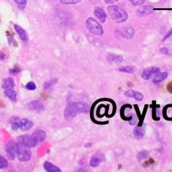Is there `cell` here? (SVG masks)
<instances>
[{
  "label": "cell",
  "mask_w": 172,
  "mask_h": 172,
  "mask_svg": "<svg viewBox=\"0 0 172 172\" xmlns=\"http://www.w3.org/2000/svg\"><path fill=\"white\" fill-rule=\"evenodd\" d=\"M75 104L78 108V112L79 113H87L89 112L90 106L89 105L83 102H75Z\"/></svg>",
  "instance_id": "obj_16"
},
{
  "label": "cell",
  "mask_w": 172,
  "mask_h": 172,
  "mask_svg": "<svg viewBox=\"0 0 172 172\" xmlns=\"http://www.w3.org/2000/svg\"><path fill=\"white\" fill-rule=\"evenodd\" d=\"M132 98H133L135 100L140 102L143 99V96H142V94L141 93L138 92V91H134V94Z\"/></svg>",
  "instance_id": "obj_26"
},
{
  "label": "cell",
  "mask_w": 172,
  "mask_h": 172,
  "mask_svg": "<svg viewBox=\"0 0 172 172\" xmlns=\"http://www.w3.org/2000/svg\"><path fill=\"white\" fill-rule=\"evenodd\" d=\"M19 124H20V129L22 130H27L30 129L34 125V124L30 120L26 118H22L19 120Z\"/></svg>",
  "instance_id": "obj_10"
},
{
  "label": "cell",
  "mask_w": 172,
  "mask_h": 172,
  "mask_svg": "<svg viewBox=\"0 0 172 172\" xmlns=\"http://www.w3.org/2000/svg\"><path fill=\"white\" fill-rule=\"evenodd\" d=\"M17 142L18 143L26 146L28 148L34 147L35 146L37 145V142H36L34 138H33L32 136L30 135H21L17 138Z\"/></svg>",
  "instance_id": "obj_4"
},
{
  "label": "cell",
  "mask_w": 172,
  "mask_h": 172,
  "mask_svg": "<svg viewBox=\"0 0 172 172\" xmlns=\"http://www.w3.org/2000/svg\"><path fill=\"white\" fill-rule=\"evenodd\" d=\"M36 84L34 82H30L26 85V88L28 90H34L36 89Z\"/></svg>",
  "instance_id": "obj_28"
},
{
  "label": "cell",
  "mask_w": 172,
  "mask_h": 172,
  "mask_svg": "<svg viewBox=\"0 0 172 172\" xmlns=\"http://www.w3.org/2000/svg\"><path fill=\"white\" fill-rule=\"evenodd\" d=\"M161 53H162L163 54H168V53H169V50H168L167 48H162L161 49Z\"/></svg>",
  "instance_id": "obj_35"
},
{
  "label": "cell",
  "mask_w": 172,
  "mask_h": 172,
  "mask_svg": "<svg viewBox=\"0 0 172 172\" xmlns=\"http://www.w3.org/2000/svg\"><path fill=\"white\" fill-rule=\"evenodd\" d=\"M172 36V28L171 29V30L168 32L167 33V34L165 36V37H164V38H163V41H166V40L167 39V38H169L170 37H171V36Z\"/></svg>",
  "instance_id": "obj_32"
},
{
  "label": "cell",
  "mask_w": 172,
  "mask_h": 172,
  "mask_svg": "<svg viewBox=\"0 0 172 172\" xmlns=\"http://www.w3.org/2000/svg\"><path fill=\"white\" fill-rule=\"evenodd\" d=\"M80 1L81 0H60V2L63 4H75Z\"/></svg>",
  "instance_id": "obj_27"
},
{
  "label": "cell",
  "mask_w": 172,
  "mask_h": 172,
  "mask_svg": "<svg viewBox=\"0 0 172 172\" xmlns=\"http://www.w3.org/2000/svg\"><path fill=\"white\" fill-rule=\"evenodd\" d=\"M78 113V110L75 103L69 104L67 106V107L65 108L64 112L65 118L67 120H71L74 118Z\"/></svg>",
  "instance_id": "obj_6"
},
{
  "label": "cell",
  "mask_w": 172,
  "mask_h": 172,
  "mask_svg": "<svg viewBox=\"0 0 172 172\" xmlns=\"http://www.w3.org/2000/svg\"><path fill=\"white\" fill-rule=\"evenodd\" d=\"M4 54L2 53H0V58H1L2 60H3L4 59Z\"/></svg>",
  "instance_id": "obj_38"
},
{
  "label": "cell",
  "mask_w": 172,
  "mask_h": 172,
  "mask_svg": "<svg viewBox=\"0 0 172 172\" xmlns=\"http://www.w3.org/2000/svg\"><path fill=\"white\" fill-rule=\"evenodd\" d=\"M32 136L37 142V143H38L46 139V132L43 130H36L32 133Z\"/></svg>",
  "instance_id": "obj_9"
},
{
  "label": "cell",
  "mask_w": 172,
  "mask_h": 172,
  "mask_svg": "<svg viewBox=\"0 0 172 172\" xmlns=\"http://www.w3.org/2000/svg\"><path fill=\"white\" fill-rule=\"evenodd\" d=\"M18 144L14 141H10L6 145V151L8 158L11 160L15 159L18 151Z\"/></svg>",
  "instance_id": "obj_5"
},
{
  "label": "cell",
  "mask_w": 172,
  "mask_h": 172,
  "mask_svg": "<svg viewBox=\"0 0 172 172\" xmlns=\"http://www.w3.org/2000/svg\"><path fill=\"white\" fill-rule=\"evenodd\" d=\"M44 168L49 172H61V170L57 166H54L49 162H46L44 163Z\"/></svg>",
  "instance_id": "obj_18"
},
{
  "label": "cell",
  "mask_w": 172,
  "mask_h": 172,
  "mask_svg": "<svg viewBox=\"0 0 172 172\" xmlns=\"http://www.w3.org/2000/svg\"><path fill=\"white\" fill-rule=\"evenodd\" d=\"M135 122H136V119H135V117L133 116V118H132V120L130 121V124H134Z\"/></svg>",
  "instance_id": "obj_37"
},
{
  "label": "cell",
  "mask_w": 172,
  "mask_h": 172,
  "mask_svg": "<svg viewBox=\"0 0 172 172\" xmlns=\"http://www.w3.org/2000/svg\"><path fill=\"white\" fill-rule=\"evenodd\" d=\"M15 86V83H14V81L12 78H6L3 81L2 83V87L5 90L8 89H13Z\"/></svg>",
  "instance_id": "obj_19"
},
{
  "label": "cell",
  "mask_w": 172,
  "mask_h": 172,
  "mask_svg": "<svg viewBox=\"0 0 172 172\" xmlns=\"http://www.w3.org/2000/svg\"><path fill=\"white\" fill-rule=\"evenodd\" d=\"M8 166V162L4 157L0 155V169H3Z\"/></svg>",
  "instance_id": "obj_25"
},
{
  "label": "cell",
  "mask_w": 172,
  "mask_h": 172,
  "mask_svg": "<svg viewBox=\"0 0 172 172\" xmlns=\"http://www.w3.org/2000/svg\"><path fill=\"white\" fill-rule=\"evenodd\" d=\"M91 145H92V144H91V143H87V144H86V145L85 146V147H86V148H87V147H91Z\"/></svg>",
  "instance_id": "obj_39"
},
{
  "label": "cell",
  "mask_w": 172,
  "mask_h": 172,
  "mask_svg": "<svg viewBox=\"0 0 172 172\" xmlns=\"http://www.w3.org/2000/svg\"><path fill=\"white\" fill-rule=\"evenodd\" d=\"M148 155V153L145 151H142L141 152L139 153V154L138 155V160H142V159H145L146 157H147Z\"/></svg>",
  "instance_id": "obj_29"
},
{
  "label": "cell",
  "mask_w": 172,
  "mask_h": 172,
  "mask_svg": "<svg viewBox=\"0 0 172 172\" xmlns=\"http://www.w3.org/2000/svg\"><path fill=\"white\" fill-rule=\"evenodd\" d=\"M15 2L18 8L22 10H24L27 5V0H15Z\"/></svg>",
  "instance_id": "obj_24"
},
{
  "label": "cell",
  "mask_w": 172,
  "mask_h": 172,
  "mask_svg": "<svg viewBox=\"0 0 172 172\" xmlns=\"http://www.w3.org/2000/svg\"><path fill=\"white\" fill-rule=\"evenodd\" d=\"M153 12V8L151 6H143L141 7V8H139L138 10L137 14H138V16H145L147 15V14H151Z\"/></svg>",
  "instance_id": "obj_21"
},
{
  "label": "cell",
  "mask_w": 172,
  "mask_h": 172,
  "mask_svg": "<svg viewBox=\"0 0 172 172\" xmlns=\"http://www.w3.org/2000/svg\"><path fill=\"white\" fill-rule=\"evenodd\" d=\"M20 69H18V68H16V69H10V73L11 74H13V75H15L16 74H18V73H19L20 72Z\"/></svg>",
  "instance_id": "obj_33"
},
{
  "label": "cell",
  "mask_w": 172,
  "mask_h": 172,
  "mask_svg": "<svg viewBox=\"0 0 172 172\" xmlns=\"http://www.w3.org/2000/svg\"><path fill=\"white\" fill-rule=\"evenodd\" d=\"M118 1V0H104V2L107 3H109V4H110V3H114L115 2Z\"/></svg>",
  "instance_id": "obj_36"
},
{
  "label": "cell",
  "mask_w": 172,
  "mask_h": 172,
  "mask_svg": "<svg viewBox=\"0 0 172 172\" xmlns=\"http://www.w3.org/2000/svg\"><path fill=\"white\" fill-rule=\"evenodd\" d=\"M167 72H162V73H158L157 75L153 79V83L157 84L162 82L163 80L166 79L167 78Z\"/></svg>",
  "instance_id": "obj_20"
},
{
  "label": "cell",
  "mask_w": 172,
  "mask_h": 172,
  "mask_svg": "<svg viewBox=\"0 0 172 172\" xmlns=\"http://www.w3.org/2000/svg\"><path fill=\"white\" fill-rule=\"evenodd\" d=\"M94 14L98 19L100 20L102 23L105 22L106 20V14L104 10L102 9L101 8L96 7L94 9Z\"/></svg>",
  "instance_id": "obj_11"
},
{
  "label": "cell",
  "mask_w": 172,
  "mask_h": 172,
  "mask_svg": "<svg viewBox=\"0 0 172 172\" xmlns=\"http://www.w3.org/2000/svg\"><path fill=\"white\" fill-rule=\"evenodd\" d=\"M18 144V149L17 151V158L20 162H28L31 158V151L30 148L21 144Z\"/></svg>",
  "instance_id": "obj_3"
},
{
  "label": "cell",
  "mask_w": 172,
  "mask_h": 172,
  "mask_svg": "<svg viewBox=\"0 0 172 172\" xmlns=\"http://www.w3.org/2000/svg\"><path fill=\"white\" fill-rule=\"evenodd\" d=\"M160 72V69L156 67H151L145 69L142 73V78L145 80H149L153 75H157Z\"/></svg>",
  "instance_id": "obj_7"
},
{
  "label": "cell",
  "mask_w": 172,
  "mask_h": 172,
  "mask_svg": "<svg viewBox=\"0 0 172 172\" xmlns=\"http://www.w3.org/2000/svg\"><path fill=\"white\" fill-rule=\"evenodd\" d=\"M167 90L169 91V92H170V93L172 94V82L167 84Z\"/></svg>",
  "instance_id": "obj_34"
},
{
  "label": "cell",
  "mask_w": 172,
  "mask_h": 172,
  "mask_svg": "<svg viewBox=\"0 0 172 172\" xmlns=\"http://www.w3.org/2000/svg\"><path fill=\"white\" fill-rule=\"evenodd\" d=\"M107 61L110 63H121L123 61V58L120 55L109 53L107 56Z\"/></svg>",
  "instance_id": "obj_12"
},
{
  "label": "cell",
  "mask_w": 172,
  "mask_h": 172,
  "mask_svg": "<svg viewBox=\"0 0 172 172\" xmlns=\"http://www.w3.org/2000/svg\"><path fill=\"white\" fill-rule=\"evenodd\" d=\"M119 71L124 73H127V74H133L134 72V69L131 66H124V67L119 68Z\"/></svg>",
  "instance_id": "obj_23"
},
{
  "label": "cell",
  "mask_w": 172,
  "mask_h": 172,
  "mask_svg": "<svg viewBox=\"0 0 172 172\" xmlns=\"http://www.w3.org/2000/svg\"><path fill=\"white\" fill-rule=\"evenodd\" d=\"M4 94L6 96L8 97L10 100L13 102H16L17 100V94L15 90L13 89H8L4 91Z\"/></svg>",
  "instance_id": "obj_22"
},
{
  "label": "cell",
  "mask_w": 172,
  "mask_h": 172,
  "mask_svg": "<svg viewBox=\"0 0 172 172\" xmlns=\"http://www.w3.org/2000/svg\"><path fill=\"white\" fill-rule=\"evenodd\" d=\"M28 107L29 109L31 110L37 112H42L45 110V106H44V105L37 100H34L30 102V104L28 105Z\"/></svg>",
  "instance_id": "obj_8"
},
{
  "label": "cell",
  "mask_w": 172,
  "mask_h": 172,
  "mask_svg": "<svg viewBox=\"0 0 172 172\" xmlns=\"http://www.w3.org/2000/svg\"><path fill=\"white\" fill-rule=\"evenodd\" d=\"M102 159H103V158H102V156L100 155L99 154L94 155L92 157H91V159L90 160L91 167H98L102 162Z\"/></svg>",
  "instance_id": "obj_17"
},
{
  "label": "cell",
  "mask_w": 172,
  "mask_h": 172,
  "mask_svg": "<svg viewBox=\"0 0 172 172\" xmlns=\"http://www.w3.org/2000/svg\"><path fill=\"white\" fill-rule=\"evenodd\" d=\"M134 91L133 90H128L126 91H125L124 92V95L126 97H128V98H132L133 97V95L134 94Z\"/></svg>",
  "instance_id": "obj_31"
},
{
  "label": "cell",
  "mask_w": 172,
  "mask_h": 172,
  "mask_svg": "<svg viewBox=\"0 0 172 172\" xmlns=\"http://www.w3.org/2000/svg\"><path fill=\"white\" fill-rule=\"evenodd\" d=\"M86 26L87 30L94 34L98 36H101L103 34L104 31L102 26L92 18H90L87 20Z\"/></svg>",
  "instance_id": "obj_2"
},
{
  "label": "cell",
  "mask_w": 172,
  "mask_h": 172,
  "mask_svg": "<svg viewBox=\"0 0 172 172\" xmlns=\"http://www.w3.org/2000/svg\"><path fill=\"white\" fill-rule=\"evenodd\" d=\"M108 14L117 23H121L128 19V14L123 9L118 6H110L107 8Z\"/></svg>",
  "instance_id": "obj_1"
},
{
  "label": "cell",
  "mask_w": 172,
  "mask_h": 172,
  "mask_svg": "<svg viewBox=\"0 0 172 172\" xmlns=\"http://www.w3.org/2000/svg\"><path fill=\"white\" fill-rule=\"evenodd\" d=\"M132 3H133L135 6L142 5L145 2V0H129Z\"/></svg>",
  "instance_id": "obj_30"
},
{
  "label": "cell",
  "mask_w": 172,
  "mask_h": 172,
  "mask_svg": "<svg viewBox=\"0 0 172 172\" xmlns=\"http://www.w3.org/2000/svg\"><path fill=\"white\" fill-rule=\"evenodd\" d=\"M121 34L124 38L130 39L133 37L134 30L131 27H124L121 30Z\"/></svg>",
  "instance_id": "obj_13"
},
{
  "label": "cell",
  "mask_w": 172,
  "mask_h": 172,
  "mask_svg": "<svg viewBox=\"0 0 172 172\" xmlns=\"http://www.w3.org/2000/svg\"><path fill=\"white\" fill-rule=\"evenodd\" d=\"M145 133V129L144 126H137L134 129L133 134L134 137L137 139H141L144 137V135Z\"/></svg>",
  "instance_id": "obj_15"
},
{
  "label": "cell",
  "mask_w": 172,
  "mask_h": 172,
  "mask_svg": "<svg viewBox=\"0 0 172 172\" xmlns=\"http://www.w3.org/2000/svg\"><path fill=\"white\" fill-rule=\"evenodd\" d=\"M14 29L16 31V32L18 33V34L19 35L20 38H21V40L22 41H27L28 40V34L27 32H26V30L24 29H23L21 26H20L19 25H14Z\"/></svg>",
  "instance_id": "obj_14"
}]
</instances>
